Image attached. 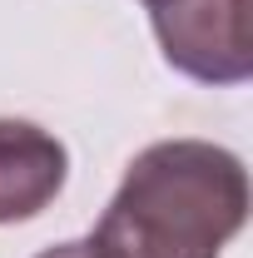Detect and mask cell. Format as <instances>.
<instances>
[{
  "label": "cell",
  "mask_w": 253,
  "mask_h": 258,
  "mask_svg": "<svg viewBox=\"0 0 253 258\" xmlns=\"http://www.w3.org/2000/svg\"><path fill=\"white\" fill-rule=\"evenodd\" d=\"M70 154L50 129L30 119H0V224L35 219L65 189Z\"/></svg>",
  "instance_id": "3"
},
{
  "label": "cell",
  "mask_w": 253,
  "mask_h": 258,
  "mask_svg": "<svg viewBox=\"0 0 253 258\" xmlns=\"http://www.w3.org/2000/svg\"><path fill=\"white\" fill-rule=\"evenodd\" d=\"M144 5H149V10H159V5H169V0H144Z\"/></svg>",
  "instance_id": "5"
},
{
  "label": "cell",
  "mask_w": 253,
  "mask_h": 258,
  "mask_svg": "<svg viewBox=\"0 0 253 258\" xmlns=\"http://www.w3.org/2000/svg\"><path fill=\"white\" fill-rule=\"evenodd\" d=\"M248 219V169L209 139H159L124 169L90 243L99 258H223Z\"/></svg>",
  "instance_id": "1"
},
{
  "label": "cell",
  "mask_w": 253,
  "mask_h": 258,
  "mask_svg": "<svg viewBox=\"0 0 253 258\" xmlns=\"http://www.w3.org/2000/svg\"><path fill=\"white\" fill-rule=\"evenodd\" d=\"M164 60L199 85H243L253 55L243 40V0H169L149 10Z\"/></svg>",
  "instance_id": "2"
},
{
  "label": "cell",
  "mask_w": 253,
  "mask_h": 258,
  "mask_svg": "<svg viewBox=\"0 0 253 258\" xmlns=\"http://www.w3.org/2000/svg\"><path fill=\"white\" fill-rule=\"evenodd\" d=\"M40 258H99V248L90 238H70V243H55V248H45Z\"/></svg>",
  "instance_id": "4"
}]
</instances>
